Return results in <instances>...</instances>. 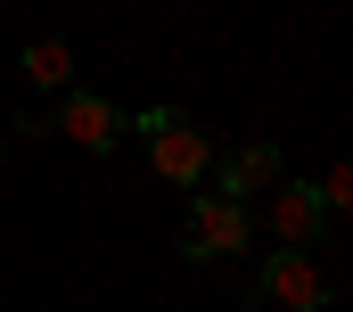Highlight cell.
Masks as SVG:
<instances>
[{"label":"cell","instance_id":"cell-6","mask_svg":"<svg viewBox=\"0 0 353 312\" xmlns=\"http://www.w3.org/2000/svg\"><path fill=\"white\" fill-rule=\"evenodd\" d=\"M50 124H58L74 148H90V156H107L115 140H123V107H107L99 90H66V107H58Z\"/></svg>","mask_w":353,"mask_h":312},{"label":"cell","instance_id":"cell-2","mask_svg":"<svg viewBox=\"0 0 353 312\" xmlns=\"http://www.w3.org/2000/svg\"><path fill=\"white\" fill-rule=\"evenodd\" d=\"M255 296L279 304V312H329V280H321V263L304 246H279L263 271H255Z\"/></svg>","mask_w":353,"mask_h":312},{"label":"cell","instance_id":"cell-3","mask_svg":"<svg viewBox=\"0 0 353 312\" xmlns=\"http://www.w3.org/2000/svg\"><path fill=\"white\" fill-rule=\"evenodd\" d=\"M148 164H157V181H173V189H205V173H214V140L197 132V124H165V132H148Z\"/></svg>","mask_w":353,"mask_h":312},{"label":"cell","instance_id":"cell-7","mask_svg":"<svg viewBox=\"0 0 353 312\" xmlns=\"http://www.w3.org/2000/svg\"><path fill=\"white\" fill-rule=\"evenodd\" d=\"M17 75L33 82V90H74V50H66L58 33H33V41L17 50Z\"/></svg>","mask_w":353,"mask_h":312},{"label":"cell","instance_id":"cell-4","mask_svg":"<svg viewBox=\"0 0 353 312\" xmlns=\"http://www.w3.org/2000/svg\"><path fill=\"white\" fill-rule=\"evenodd\" d=\"M279 164H288V156H279V140H239L230 156H214V173H205V181H214V197L247 206L255 189H271V181H279Z\"/></svg>","mask_w":353,"mask_h":312},{"label":"cell","instance_id":"cell-5","mask_svg":"<svg viewBox=\"0 0 353 312\" xmlns=\"http://www.w3.org/2000/svg\"><path fill=\"white\" fill-rule=\"evenodd\" d=\"M279 197H271V231H279V246H321L329 238V206H321V181H271Z\"/></svg>","mask_w":353,"mask_h":312},{"label":"cell","instance_id":"cell-1","mask_svg":"<svg viewBox=\"0 0 353 312\" xmlns=\"http://www.w3.org/2000/svg\"><path fill=\"white\" fill-rule=\"evenodd\" d=\"M247 238H255L247 206H230V197H214V189H189V238H181L189 263H222V255H239Z\"/></svg>","mask_w":353,"mask_h":312}]
</instances>
